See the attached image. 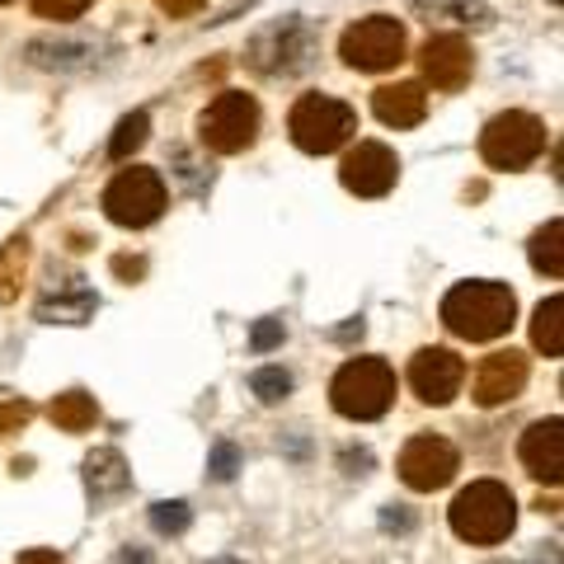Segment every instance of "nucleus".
Segmentation results:
<instances>
[{
	"mask_svg": "<svg viewBox=\"0 0 564 564\" xmlns=\"http://www.w3.org/2000/svg\"><path fill=\"white\" fill-rule=\"evenodd\" d=\"M513 321H518V296L503 282H456L443 296V325L456 339L489 344L513 329Z\"/></svg>",
	"mask_w": 564,
	"mask_h": 564,
	"instance_id": "nucleus-1",
	"label": "nucleus"
},
{
	"mask_svg": "<svg viewBox=\"0 0 564 564\" xmlns=\"http://www.w3.org/2000/svg\"><path fill=\"white\" fill-rule=\"evenodd\" d=\"M447 522H452V532L470 545H499L513 536V527H518V499L499 480H475L470 489H462L452 499Z\"/></svg>",
	"mask_w": 564,
	"mask_h": 564,
	"instance_id": "nucleus-2",
	"label": "nucleus"
},
{
	"mask_svg": "<svg viewBox=\"0 0 564 564\" xmlns=\"http://www.w3.org/2000/svg\"><path fill=\"white\" fill-rule=\"evenodd\" d=\"M329 400L344 419H381L395 404V372L381 358H352L339 367Z\"/></svg>",
	"mask_w": 564,
	"mask_h": 564,
	"instance_id": "nucleus-3",
	"label": "nucleus"
},
{
	"mask_svg": "<svg viewBox=\"0 0 564 564\" xmlns=\"http://www.w3.org/2000/svg\"><path fill=\"white\" fill-rule=\"evenodd\" d=\"M288 132L306 155H329L358 132V113L334 95H302L288 118Z\"/></svg>",
	"mask_w": 564,
	"mask_h": 564,
	"instance_id": "nucleus-4",
	"label": "nucleus"
},
{
	"mask_svg": "<svg viewBox=\"0 0 564 564\" xmlns=\"http://www.w3.org/2000/svg\"><path fill=\"white\" fill-rule=\"evenodd\" d=\"M315 29L306 20H273L269 29H259L250 47H245V62H250L259 76H296V70H306L311 57H315Z\"/></svg>",
	"mask_w": 564,
	"mask_h": 564,
	"instance_id": "nucleus-5",
	"label": "nucleus"
},
{
	"mask_svg": "<svg viewBox=\"0 0 564 564\" xmlns=\"http://www.w3.org/2000/svg\"><path fill=\"white\" fill-rule=\"evenodd\" d=\"M541 151H545V122L536 113L508 109L499 118H489L480 132V155L494 170H522V165H532Z\"/></svg>",
	"mask_w": 564,
	"mask_h": 564,
	"instance_id": "nucleus-6",
	"label": "nucleus"
},
{
	"mask_svg": "<svg viewBox=\"0 0 564 564\" xmlns=\"http://www.w3.org/2000/svg\"><path fill=\"white\" fill-rule=\"evenodd\" d=\"M254 137H259V104H254V95L226 90V95L212 99L203 109V118H198V141L207 151H217V155H236L245 147H254Z\"/></svg>",
	"mask_w": 564,
	"mask_h": 564,
	"instance_id": "nucleus-7",
	"label": "nucleus"
},
{
	"mask_svg": "<svg viewBox=\"0 0 564 564\" xmlns=\"http://www.w3.org/2000/svg\"><path fill=\"white\" fill-rule=\"evenodd\" d=\"M104 212H109V221L128 226V231H141V226L161 221L165 212V180L147 165H132L122 170L118 180L104 188Z\"/></svg>",
	"mask_w": 564,
	"mask_h": 564,
	"instance_id": "nucleus-8",
	"label": "nucleus"
},
{
	"mask_svg": "<svg viewBox=\"0 0 564 564\" xmlns=\"http://www.w3.org/2000/svg\"><path fill=\"white\" fill-rule=\"evenodd\" d=\"M404 24L391 20V14H367L352 29H344L339 39V57L352 70H391L404 62Z\"/></svg>",
	"mask_w": 564,
	"mask_h": 564,
	"instance_id": "nucleus-9",
	"label": "nucleus"
},
{
	"mask_svg": "<svg viewBox=\"0 0 564 564\" xmlns=\"http://www.w3.org/2000/svg\"><path fill=\"white\" fill-rule=\"evenodd\" d=\"M456 470H462V456H456V447L447 443V437H433L423 433L414 437V443H404L400 452V480L419 489V494H433L456 480Z\"/></svg>",
	"mask_w": 564,
	"mask_h": 564,
	"instance_id": "nucleus-10",
	"label": "nucleus"
},
{
	"mask_svg": "<svg viewBox=\"0 0 564 564\" xmlns=\"http://www.w3.org/2000/svg\"><path fill=\"white\" fill-rule=\"evenodd\" d=\"M339 180L348 193H358V198H386L400 180V161H395L391 147H381V141H358V147L344 155Z\"/></svg>",
	"mask_w": 564,
	"mask_h": 564,
	"instance_id": "nucleus-11",
	"label": "nucleus"
},
{
	"mask_svg": "<svg viewBox=\"0 0 564 564\" xmlns=\"http://www.w3.org/2000/svg\"><path fill=\"white\" fill-rule=\"evenodd\" d=\"M466 381V362L452 348H419L410 362V386L423 404H452Z\"/></svg>",
	"mask_w": 564,
	"mask_h": 564,
	"instance_id": "nucleus-12",
	"label": "nucleus"
},
{
	"mask_svg": "<svg viewBox=\"0 0 564 564\" xmlns=\"http://www.w3.org/2000/svg\"><path fill=\"white\" fill-rule=\"evenodd\" d=\"M419 66H423V76L433 80V90H462L475 70V52L462 33H437V39L423 43Z\"/></svg>",
	"mask_w": 564,
	"mask_h": 564,
	"instance_id": "nucleus-13",
	"label": "nucleus"
},
{
	"mask_svg": "<svg viewBox=\"0 0 564 564\" xmlns=\"http://www.w3.org/2000/svg\"><path fill=\"white\" fill-rule=\"evenodd\" d=\"M522 386H527V352L499 348V352H489L480 362V372H475V404H485V410L508 404L522 395Z\"/></svg>",
	"mask_w": 564,
	"mask_h": 564,
	"instance_id": "nucleus-14",
	"label": "nucleus"
},
{
	"mask_svg": "<svg viewBox=\"0 0 564 564\" xmlns=\"http://www.w3.org/2000/svg\"><path fill=\"white\" fill-rule=\"evenodd\" d=\"M522 466L545 485L564 480V419H541L522 433Z\"/></svg>",
	"mask_w": 564,
	"mask_h": 564,
	"instance_id": "nucleus-15",
	"label": "nucleus"
},
{
	"mask_svg": "<svg viewBox=\"0 0 564 564\" xmlns=\"http://www.w3.org/2000/svg\"><path fill=\"white\" fill-rule=\"evenodd\" d=\"M372 109L386 128H419L423 113H429V95H423L419 80H395L372 95Z\"/></svg>",
	"mask_w": 564,
	"mask_h": 564,
	"instance_id": "nucleus-16",
	"label": "nucleus"
},
{
	"mask_svg": "<svg viewBox=\"0 0 564 564\" xmlns=\"http://www.w3.org/2000/svg\"><path fill=\"white\" fill-rule=\"evenodd\" d=\"M128 485H132V470L122 462V452L99 447V452L85 456V489H90L95 503H109L118 494H128Z\"/></svg>",
	"mask_w": 564,
	"mask_h": 564,
	"instance_id": "nucleus-17",
	"label": "nucleus"
},
{
	"mask_svg": "<svg viewBox=\"0 0 564 564\" xmlns=\"http://www.w3.org/2000/svg\"><path fill=\"white\" fill-rule=\"evenodd\" d=\"M410 10L429 24H456V29H489L494 10L485 0H410Z\"/></svg>",
	"mask_w": 564,
	"mask_h": 564,
	"instance_id": "nucleus-18",
	"label": "nucleus"
},
{
	"mask_svg": "<svg viewBox=\"0 0 564 564\" xmlns=\"http://www.w3.org/2000/svg\"><path fill=\"white\" fill-rule=\"evenodd\" d=\"M24 57L43 70H80V66H95V43H76V39H39L24 47Z\"/></svg>",
	"mask_w": 564,
	"mask_h": 564,
	"instance_id": "nucleus-19",
	"label": "nucleus"
},
{
	"mask_svg": "<svg viewBox=\"0 0 564 564\" xmlns=\"http://www.w3.org/2000/svg\"><path fill=\"white\" fill-rule=\"evenodd\" d=\"M95 306H99V296L85 288V278H70L66 292L62 296H47V302L39 306V315H43V321H52V325H85Z\"/></svg>",
	"mask_w": 564,
	"mask_h": 564,
	"instance_id": "nucleus-20",
	"label": "nucleus"
},
{
	"mask_svg": "<svg viewBox=\"0 0 564 564\" xmlns=\"http://www.w3.org/2000/svg\"><path fill=\"white\" fill-rule=\"evenodd\" d=\"M532 344L545 352V358H560L564 352V296H545L532 315Z\"/></svg>",
	"mask_w": 564,
	"mask_h": 564,
	"instance_id": "nucleus-21",
	"label": "nucleus"
},
{
	"mask_svg": "<svg viewBox=\"0 0 564 564\" xmlns=\"http://www.w3.org/2000/svg\"><path fill=\"white\" fill-rule=\"evenodd\" d=\"M52 423H57L62 433H85V429H95V423H99L95 395H85V391L57 395V400H52Z\"/></svg>",
	"mask_w": 564,
	"mask_h": 564,
	"instance_id": "nucleus-22",
	"label": "nucleus"
},
{
	"mask_svg": "<svg viewBox=\"0 0 564 564\" xmlns=\"http://www.w3.org/2000/svg\"><path fill=\"white\" fill-rule=\"evenodd\" d=\"M532 269L536 273H551L564 278V221H545L541 231L532 236Z\"/></svg>",
	"mask_w": 564,
	"mask_h": 564,
	"instance_id": "nucleus-23",
	"label": "nucleus"
},
{
	"mask_svg": "<svg viewBox=\"0 0 564 564\" xmlns=\"http://www.w3.org/2000/svg\"><path fill=\"white\" fill-rule=\"evenodd\" d=\"M147 137H151V118H147V109H132L128 118L113 128V141H109V155L113 161H128L132 151H141L147 147Z\"/></svg>",
	"mask_w": 564,
	"mask_h": 564,
	"instance_id": "nucleus-24",
	"label": "nucleus"
},
{
	"mask_svg": "<svg viewBox=\"0 0 564 564\" xmlns=\"http://www.w3.org/2000/svg\"><path fill=\"white\" fill-rule=\"evenodd\" d=\"M250 391L259 395V404H282L292 395V372L288 367H259L250 372Z\"/></svg>",
	"mask_w": 564,
	"mask_h": 564,
	"instance_id": "nucleus-25",
	"label": "nucleus"
},
{
	"mask_svg": "<svg viewBox=\"0 0 564 564\" xmlns=\"http://www.w3.org/2000/svg\"><path fill=\"white\" fill-rule=\"evenodd\" d=\"M188 503L180 499H161V503H151V527H155V536H184L188 532Z\"/></svg>",
	"mask_w": 564,
	"mask_h": 564,
	"instance_id": "nucleus-26",
	"label": "nucleus"
},
{
	"mask_svg": "<svg viewBox=\"0 0 564 564\" xmlns=\"http://www.w3.org/2000/svg\"><path fill=\"white\" fill-rule=\"evenodd\" d=\"M240 466H245V456H240L236 443H217V447H212V456H207V475L217 485H231L240 475Z\"/></svg>",
	"mask_w": 564,
	"mask_h": 564,
	"instance_id": "nucleus-27",
	"label": "nucleus"
},
{
	"mask_svg": "<svg viewBox=\"0 0 564 564\" xmlns=\"http://www.w3.org/2000/svg\"><path fill=\"white\" fill-rule=\"evenodd\" d=\"M90 6L95 0H33V10H39L43 20H80Z\"/></svg>",
	"mask_w": 564,
	"mask_h": 564,
	"instance_id": "nucleus-28",
	"label": "nucleus"
},
{
	"mask_svg": "<svg viewBox=\"0 0 564 564\" xmlns=\"http://www.w3.org/2000/svg\"><path fill=\"white\" fill-rule=\"evenodd\" d=\"M282 339H288V325H282V321H259V325L250 329V348H254V352H269V348H278Z\"/></svg>",
	"mask_w": 564,
	"mask_h": 564,
	"instance_id": "nucleus-29",
	"label": "nucleus"
},
{
	"mask_svg": "<svg viewBox=\"0 0 564 564\" xmlns=\"http://www.w3.org/2000/svg\"><path fill=\"white\" fill-rule=\"evenodd\" d=\"M381 532H395V536L414 532V513H410L404 503H386V508H381Z\"/></svg>",
	"mask_w": 564,
	"mask_h": 564,
	"instance_id": "nucleus-30",
	"label": "nucleus"
},
{
	"mask_svg": "<svg viewBox=\"0 0 564 564\" xmlns=\"http://www.w3.org/2000/svg\"><path fill=\"white\" fill-rule=\"evenodd\" d=\"M339 466H344L348 480H362V475L372 470V452H367V447H344L339 452Z\"/></svg>",
	"mask_w": 564,
	"mask_h": 564,
	"instance_id": "nucleus-31",
	"label": "nucleus"
},
{
	"mask_svg": "<svg viewBox=\"0 0 564 564\" xmlns=\"http://www.w3.org/2000/svg\"><path fill=\"white\" fill-rule=\"evenodd\" d=\"M29 419H33V404H29V400H6V404H0V433L24 429Z\"/></svg>",
	"mask_w": 564,
	"mask_h": 564,
	"instance_id": "nucleus-32",
	"label": "nucleus"
},
{
	"mask_svg": "<svg viewBox=\"0 0 564 564\" xmlns=\"http://www.w3.org/2000/svg\"><path fill=\"white\" fill-rule=\"evenodd\" d=\"M155 6H161L165 14H174V20H184V14H198L207 0H155Z\"/></svg>",
	"mask_w": 564,
	"mask_h": 564,
	"instance_id": "nucleus-33",
	"label": "nucleus"
},
{
	"mask_svg": "<svg viewBox=\"0 0 564 564\" xmlns=\"http://www.w3.org/2000/svg\"><path fill=\"white\" fill-rule=\"evenodd\" d=\"M118 564H155V555L147 551V545H122V551H118Z\"/></svg>",
	"mask_w": 564,
	"mask_h": 564,
	"instance_id": "nucleus-34",
	"label": "nucleus"
},
{
	"mask_svg": "<svg viewBox=\"0 0 564 564\" xmlns=\"http://www.w3.org/2000/svg\"><path fill=\"white\" fill-rule=\"evenodd\" d=\"M14 564H66L57 551H24L20 560H14Z\"/></svg>",
	"mask_w": 564,
	"mask_h": 564,
	"instance_id": "nucleus-35",
	"label": "nucleus"
},
{
	"mask_svg": "<svg viewBox=\"0 0 564 564\" xmlns=\"http://www.w3.org/2000/svg\"><path fill=\"white\" fill-rule=\"evenodd\" d=\"M113 269H118L122 278H141V273H147V263H141V259H128V254H118V259H113Z\"/></svg>",
	"mask_w": 564,
	"mask_h": 564,
	"instance_id": "nucleus-36",
	"label": "nucleus"
},
{
	"mask_svg": "<svg viewBox=\"0 0 564 564\" xmlns=\"http://www.w3.org/2000/svg\"><path fill=\"white\" fill-rule=\"evenodd\" d=\"M334 339H362V321H352L344 329H334Z\"/></svg>",
	"mask_w": 564,
	"mask_h": 564,
	"instance_id": "nucleus-37",
	"label": "nucleus"
},
{
	"mask_svg": "<svg viewBox=\"0 0 564 564\" xmlns=\"http://www.w3.org/2000/svg\"><path fill=\"white\" fill-rule=\"evenodd\" d=\"M212 564H240L236 555H221V560H212Z\"/></svg>",
	"mask_w": 564,
	"mask_h": 564,
	"instance_id": "nucleus-38",
	"label": "nucleus"
},
{
	"mask_svg": "<svg viewBox=\"0 0 564 564\" xmlns=\"http://www.w3.org/2000/svg\"><path fill=\"white\" fill-rule=\"evenodd\" d=\"M0 6H10V0H0Z\"/></svg>",
	"mask_w": 564,
	"mask_h": 564,
	"instance_id": "nucleus-39",
	"label": "nucleus"
},
{
	"mask_svg": "<svg viewBox=\"0 0 564 564\" xmlns=\"http://www.w3.org/2000/svg\"><path fill=\"white\" fill-rule=\"evenodd\" d=\"M551 6H560V0H551Z\"/></svg>",
	"mask_w": 564,
	"mask_h": 564,
	"instance_id": "nucleus-40",
	"label": "nucleus"
}]
</instances>
